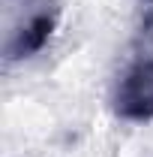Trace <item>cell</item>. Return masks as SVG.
<instances>
[{"mask_svg": "<svg viewBox=\"0 0 153 157\" xmlns=\"http://www.w3.org/2000/svg\"><path fill=\"white\" fill-rule=\"evenodd\" d=\"M114 112L123 121H153V55L135 58L114 88Z\"/></svg>", "mask_w": 153, "mask_h": 157, "instance_id": "obj_1", "label": "cell"}, {"mask_svg": "<svg viewBox=\"0 0 153 157\" xmlns=\"http://www.w3.org/2000/svg\"><path fill=\"white\" fill-rule=\"evenodd\" d=\"M57 27V9H39L21 24L18 30H12V36L6 42V60H21L42 52V45L51 39Z\"/></svg>", "mask_w": 153, "mask_h": 157, "instance_id": "obj_2", "label": "cell"}, {"mask_svg": "<svg viewBox=\"0 0 153 157\" xmlns=\"http://www.w3.org/2000/svg\"><path fill=\"white\" fill-rule=\"evenodd\" d=\"M144 3H153V0H144Z\"/></svg>", "mask_w": 153, "mask_h": 157, "instance_id": "obj_3", "label": "cell"}]
</instances>
